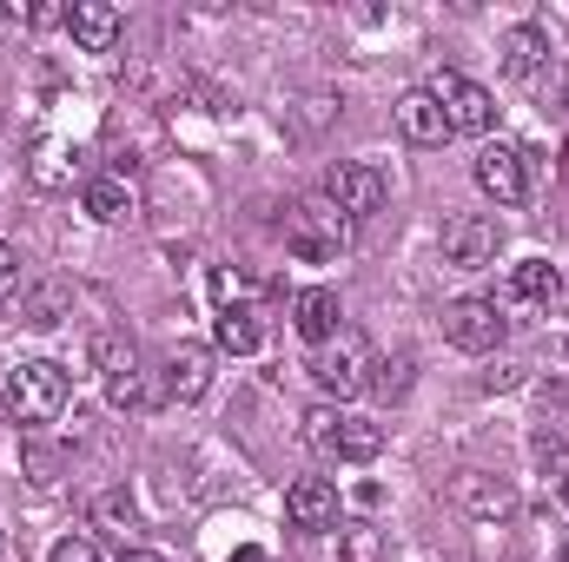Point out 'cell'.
<instances>
[{
	"instance_id": "1",
	"label": "cell",
	"mask_w": 569,
	"mask_h": 562,
	"mask_svg": "<svg viewBox=\"0 0 569 562\" xmlns=\"http://www.w3.org/2000/svg\"><path fill=\"white\" fill-rule=\"evenodd\" d=\"M345 245H351V219H345L325 192H318V199H298V205L284 212V252H291V259L331 265Z\"/></svg>"
},
{
	"instance_id": "2",
	"label": "cell",
	"mask_w": 569,
	"mask_h": 562,
	"mask_svg": "<svg viewBox=\"0 0 569 562\" xmlns=\"http://www.w3.org/2000/svg\"><path fill=\"white\" fill-rule=\"evenodd\" d=\"M67 398H73V384H67V371L53 358H20L7 371V404H13L20 423H53L67 411Z\"/></svg>"
},
{
	"instance_id": "3",
	"label": "cell",
	"mask_w": 569,
	"mask_h": 562,
	"mask_svg": "<svg viewBox=\"0 0 569 562\" xmlns=\"http://www.w3.org/2000/svg\"><path fill=\"white\" fill-rule=\"evenodd\" d=\"M371 371H378V364H371V344H365V331H351V324L311 351V384H318L325 398H338V404L358 398V391L371 384Z\"/></svg>"
},
{
	"instance_id": "4",
	"label": "cell",
	"mask_w": 569,
	"mask_h": 562,
	"mask_svg": "<svg viewBox=\"0 0 569 562\" xmlns=\"http://www.w3.org/2000/svg\"><path fill=\"white\" fill-rule=\"evenodd\" d=\"M430 100L443 107L450 140H457V133L483 140V133L497 127V93H490V87H477V80H463V73H437V80H430Z\"/></svg>"
},
{
	"instance_id": "5",
	"label": "cell",
	"mask_w": 569,
	"mask_h": 562,
	"mask_svg": "<svg viewBox=\"0 0 569 562\" xmlns=\"http://www.w3.org/2000/svg\"><path fill=\"white\" fill-rule=\"evenodd\" d=\"M503 331H510V318H503L497 298H450L443 304V338L470 358H490L503 344Z\"/></svg>"
},
{
	"instance_id": "6",
	"label": "cell",
	"mask_w": 569,
	"mask_h": 562,
	"mask_svg": "<svg viewBox=\"0 0 569 562\" xmlns=\"http://www.w3.org/2000/svg\"><path fill=\"white\" fill-rule=\"evenodd\" d=\"M443 265H457V272H483V265H497V252H503V225L497 219H483V212H457V219H443Z\"/></svg>"
},
{
	"instance_id": "7",
	"label": "cell",
	"mask_w": 569,
	"mask_h": 562,
	"mask_svg": "<svg viewBox=\"0 0 569 562\" xmlns=\"http://www.w3.org/2000/svg\"><path fill=\"white\" fill-rule=\"evenodd\" d=\"M470 179H477L497 205H523V192H530V152H523L517 140H490L483 152H477Z\"/></svg>"
},
{
	"instance_id": "8",
	"label": "cell",
	"mask_w": 569,
	"mask_h": 562,
	"mask_svg": "<svg viewBox=\"0 0 569 562\" xmlns=\"http://www.w3.org/2000/svg\"><path fill=\"white\" fill-rule=\"evenodd\" d=\"M325 199H331L345 219H371V212H385V172L365 165V159H345V165H331Z\"/></svg>"
},
{
	"instance_id": "9",
	"label": "cell",
	"mask_w": 569,
	"mask_h": 562,
	"mask_svg": "<svg viewBox=\"0 0 569 562\" xmlns=\"http://www.w3.org/2000/svg\"><path fill=\"white\" fill-rule=\"evenodd\" d=\"M450 503H457L463 516H477V523H503V516L517 510V490H510L503 476H490V470H463V476L450 483Z\"/></svg>"
},
{
	"instance_id": "10",
	"label": "cell",
	"mask_w": 569,
	"mask_h": 562,
	"mask_svg": "<svg viewBox=\"0 0 569 562\" xmlns=\"http://www.w3.org/2000/svg\"><path fill=\"white\" fill-rule=\"evenodd\" d=\"M206 391H212V344H172L166 351V398L199 404Z\"/></svg>"
},
{
	"instance_id": "11",
	"label": "cell",
	"mask_w": 569,
	"mask_h": 562,
	"mask_svg": "<svg viewBox=\"0 0 569 562\" xmlns=\"http://www.w3.org/2000/svg\"><path fill=\"white\" fill-rule=\"evenodd\" d=\"M67 33H73L80 53H113V47H120V7L80 0V7H67Z\"/></svg>"
},
{
	"instance_id": "12",
	"label": "cell",
	"mask_w": 569,
	"mask_h": 562,
	"mask_svg": "<svg viewBox=\"0 0 569 562\" xmlns=\"http://www.w3.org/2000/svg\"><path fill=\"white\" fill-rule=\"evenodd\" d=\"M284 516H291L298 530H331V523H338V490H331L325 476H298V483L284 490Z\"/></svg>"
},
{
	"instance_id": "13",
	"label": "cell",
	"mask_w": 569,
	"mask_h": 562,
	"mask_svg": "<svg viewBox=\"0 0 569 562\" xmlns=\"http://www.w3.org/2000/svg\"><path fill=\"white\" fill-rule=\"evenodd\" d=\"M497 53H503V73H510V80H537V73H543V60H550V33H543L537 20H523V27H510V33H503V47H497Z\"/></svg>"
},
{
	"instance_id": "14",
	"label": "cell",
	"mask_w": 569,
	"mask_h": 562,
	"mask_svg": "<svg viewBox=\"0 0 569 562\" xmlns=\"http://www.w3.org/2000/svg\"><path fill=\"white\" fill-rule=\"evenodd\" d=\"M338 318H345V311H338V291H325V284H311V291L291 298V324H298V338H311V344L338 338V331H345Z\"/></svg>"
},
{
	"instance_id": "15",
	"label": "cell",
	"mask_w": 569,
	"mask_h": 562,
	"mask_svg": "<svg viewBox=\"0 0 569 562\" xmlns=\"http://www.w3.org/2000/svg\"><path fill=\"white\" fill-rule=\"evenodd\" d=\"M398 133L411 145H443L450 140V127H443V107L430 100V87H411L405 100H398Z\"/></svg>"
},
{
	"instance_id": "16",
	"label": "cell",
	"mask_w": 569,
	"mask_h": 562,
	"mask_svg": "<svg viewBox=\"0 0 569 562\" xmlns=\"http://www.w3.org/2000/svg\"><path fill=\"white\" fill-rule=\"evenodd\" d=\"M557 291H563V272H557L550 259H523V265H510L497 304H550Z\"/></svg>"
},
{
	"instance_id": "17",
	"label": "cell",
	"mask_w": 569,
	"mask_h": 562,
	"mask_svg": "<svg viewBox=\"0 0 569 562\" xmlns=\"http://www.w3.org/2000/svg\"><path fill=\"white\" fill-rule=\"evenodd\" d=\"M133 212H140V199H133V185H127L120 172L87 179V219H93V225H127Z\"/></svg>"
},
{
	"instance_id": "18",
	"label": "cell",
	"mask_w": 569,
	"mask_h": 562,
	"mask_svg": "<svg viewBox=\"0 0 569 562\" xmlns=\"http://www.w3.org/2000/svg\"><path fill=\"white\" fill-rule=\"evenodd\" d=\"M212 344H219V351H232V358H252V351H266V324H259V311H252V304H239V311H219V324H212Z\"/></svg>"
},
{
	"instance_id": "19",
	"label": "cell",
	"mask_w": 569,
	"mask_h": 562,
	"mask_svg": "<svg viewBox=\"0 0 569 562\" xmlns=\"http://www.w3.org/2000/svg\"><path fill=\"white\" fill-rule=\"evenodd\" d=\"M378 450H385V423L378 418H358V411L338 418V456L345 463H371Z\"/></svg>"
},
{
	"instance_id": "20",
	"label": "cell",
	"mask_w": 569,
	"mask_h": 562,
	"mask_svg": "<svg viewBox=\"0 0 569 562\" xmlns=\"http://www.w3.org/2000/svg\"><path fill=\"white\" fill-rule=\"evenodd\" d=\"M266 291H272V284L259 279V272H246V265H219V272H212V298H219V311H239V304L259 311Z\"/></svg>"
},
{
	"instance_id": "21",
	"label": "cell",
	"mask_w": 569,
	"mask_h": 562,
	"mask_svg": "<svg viewBox=\"0 0 569 562\" xmlns=\"http://www.w3.org/2000/svg\"><path fill=\"white\" fill-rule=\"evenodd\" d=\"M60 318H67V284H60V279L33 284V291H20V324H33V331H53Z\"/></svg>"
},
{
	"instance_id": "22",
	"label": "cell",
	"mask_w": 569,
	"mask_h": 562,
	"mask_svg": "<svg viewBox=\"0 0 569 562\" xmlns=\"http://www.w3.org/2000/svg\"><path fill=\"white\" fill-rule=\"evenodd\" d=\"M93 364H100V378H120V371H140V344L133 338H120V331H93Z\"/></svg>"
},
{
	"instance_id": "23",
	"label": "cell",
	"mask_w": 569,
	"mask_h": 562,
	"mask_svg": "<svg viewBox=\"0 0 569 562\" xmlns=\"http://www.w3.org/2000/svg\"><path fill=\"white\" fill-rule=\"evenodd\" d=\"M100 384H107V404H113V411H146V404H152L146 364H140V371H120V378H100Z\"/></svg>"
},
{
	"instance_id": "24",
	"label": "cell",
	"mask_w": 569,
	"mask_h": 562,
	"mask_svg": "<svg viewBox=\"0 0 569 562\" xmlns=\"http://www.w3.org/2000/svg\"><path fill=\"white\" fill-rule=\"evenodd\" d=\"M338 418H345L338 404H311V411H305V443H311L318 456H338Z\"/></svg>"
},
{
	"instance_id": "25",
	"label": "cell",
	"mask_w": 569,
	"mask_h": 562,
	"mask_svg": "<svg viewBox=\"0 0 569 562\" xmlns=\"http://www.w3.org/2000/svg\"><path fill=\"white\" fill-rule=\"evenodd\" d=\"M27 179H33V185H67V145L40 140L33 145V159H27Z\"/></svg>"
},
{
	"instance_id": "26",
	"label": "cell",
	"mask_w": 569,
	"mask_h": 562,
	"mask_svg": "<svg viewBox=\"0 0 569 562\" xmlns=\"http://www.w3.org/2000/svg\"><path fill=\"white\" fill-rule=\"evenodd\" d=\"M371 556H378V530L371 523H351L338 536V562H371Z\"/></svg>"
},
{
	"instance_id": "27",
	"label": "cell",
	"mask_w": 569,
	"mask_h": 562,
	"mask_svg": "<svg viewBox=\"0 0 569 562\" xmlns=\"http://www.w3.org/2000/svg\"><path fill=\"white\" fill-rule=\"evenodd\" d=\"M20 279H27V272H20V252L0 239V304H7V298H20Z\"/></svg>"
},
{
	"instance_id": "28",
	"label": "cell",
	"mask_w": 569,
	"mask_h": 562,
	"mask_svg": "<svg viewBox=\"0 0 569 562\" xmlns=\"http://www.w3.org/2000/svg\"><path fill=\"white\" fill-rule=\"evenodd\" d=\"M100 523H113V536L127 543V530H133V503H127V496H100Z\"/></svg>"
},
{
	"instance_id": "29",
	"label": "cell",
	"mask_w": 569,
	"mask_h": 562,
	"mask_svg": "<svg viewBox=\"0 0 569 562\" xmlns=\"http://www.w3.org/2000/svg\"><path fill=\"white\" fill-rule=\"evenodd\" d=\"M47 562H100V550H93L87 536H60V543L47 550Z\"/></svg>"
},
{
	"instance_id": "30",
	"label": "cell",
	"mask_w": 569,
	"mask_h": 562,
	"mask_svg": "<svg viewBox=\"0 0 569 562\" xmlns=\"http://www.w3.org/2000/svg\"><path fill=\"white\" fill-rule=\"evenodd\" d=\"M378 371H385V378H378V384H385V391H391V398H398V391H405V384H411V358H398V364H378Z\"/></svg>"
},
{
	"instance_id": "31",
	"label": "cell",
	"mask_w": 569,
	"mask_h": 562,
	"mask_svg": "<svg viewBox=\"0 0 569 562\" xmlns=\"http://www.w3.org/2000/svg\"><path fill=\"white\" fill-rule=\"evenodd\" d=\"M510 384H523V364H497V371H483V391H510Z\"/></svg>"
},
{
	"instance_id": "32",
	"label": "cell",
	"mask_w": 569,
	"mask_h": 562,
	"mask_svg": "<svg viewBox=\"0 0 569 562\" xmlns=\"http://www.w3.org/2000/svg\"><path fill=\"white\" fill-rule=\"evenodd\" d=\"M120 562H166L159 550H140V543H120Z\"/></svg>"
},
{
	"instance_id": "33",
	"label": "cell",
	"mask_w": 569,
	"mask_h": 562,
	"mask_svg": "<svg viewBox=\"0 0 569 562\" xmlns=\"http://www.w3.org/2000/svg\"><path fill=\"white\" fill-rule=\"evenodd\" d=\"M232 562H272V556H266L259 543H246V550H232Z\"/></svg>"
},
{
	"instance_id": "34",
	"label": "cell",
	"mask_w": 569,
	"mask_h": 562,
	"mask_svg": "<svg viewBox=\"0 0 569 562\" xmlns=\"http://www.w3.org/2000/svg\"><path fill=\"white\" fill-rule=\"evenodd\" d=\"M0 556H7V530H0Z\"/></svg>"
}]
</instances>
